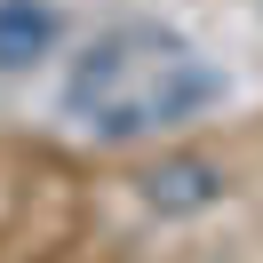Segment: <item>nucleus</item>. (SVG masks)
<instances>
[{"label":"nucleus","instance_id":"nucleus-2","mask_svg":"<svg viewBox=\"0 0 263 263\" xmlns=\"http://www.w3.org/2000/svg\"><path fill=\"white\" fill-rule=\"evenodd\" d=\"M48 48H56V8L48 0H0V72H24Z\"/></svg>","mask_w":263,"mask_h":263},{"label":"nucleus","instance_id":"nucleus-3","mask_svg":"<svg viewBox=\"0 0 263 263\" xmlns=\"http://www.w3.org/2000/svg\"><path fill=\"white\" fill-rule=\"evenodd\" d=\"M144 192H152V208H199V199H215V167L208 160H176L160 176H144Z\"/></svg>","mask_w":263,"mask_h":263},{"label":"nucleus","instance_id":"nucleus-1","mask_svg":"<svg viewBox=\"0 0 263 263\" xmlns=\"http://www.w3.org/2000/svg\"><path fill=\"white\" fill-rule=\"evenodd\" d=\"M208 96H215L208 56H199L192 40L160 32V24H120V32H104L96 48L72 64V80H64L72 120H88V128L112 136V144L176 128V120H192Z\"/></svg>","mask_w":263,"mask_h":263}]
</instances>
